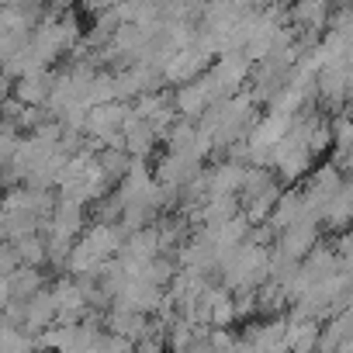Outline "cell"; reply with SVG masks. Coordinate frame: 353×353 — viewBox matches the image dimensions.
<instances>
[{"label": "cell", "instance_id": "cell-1", "mask_svg": "<svg viewBox=\"0 0 353 353\" xmlns=\"http://www.w3.org/2000/svg\"><path fill=\"white\" fill-rule=\"evenodd\" d=\"M42 288V277L35 274V270H18L14 277H11V298H32L35 291Z\"/></svg>", "mask_w": 353, "mask_h": 353}]
</instances>
